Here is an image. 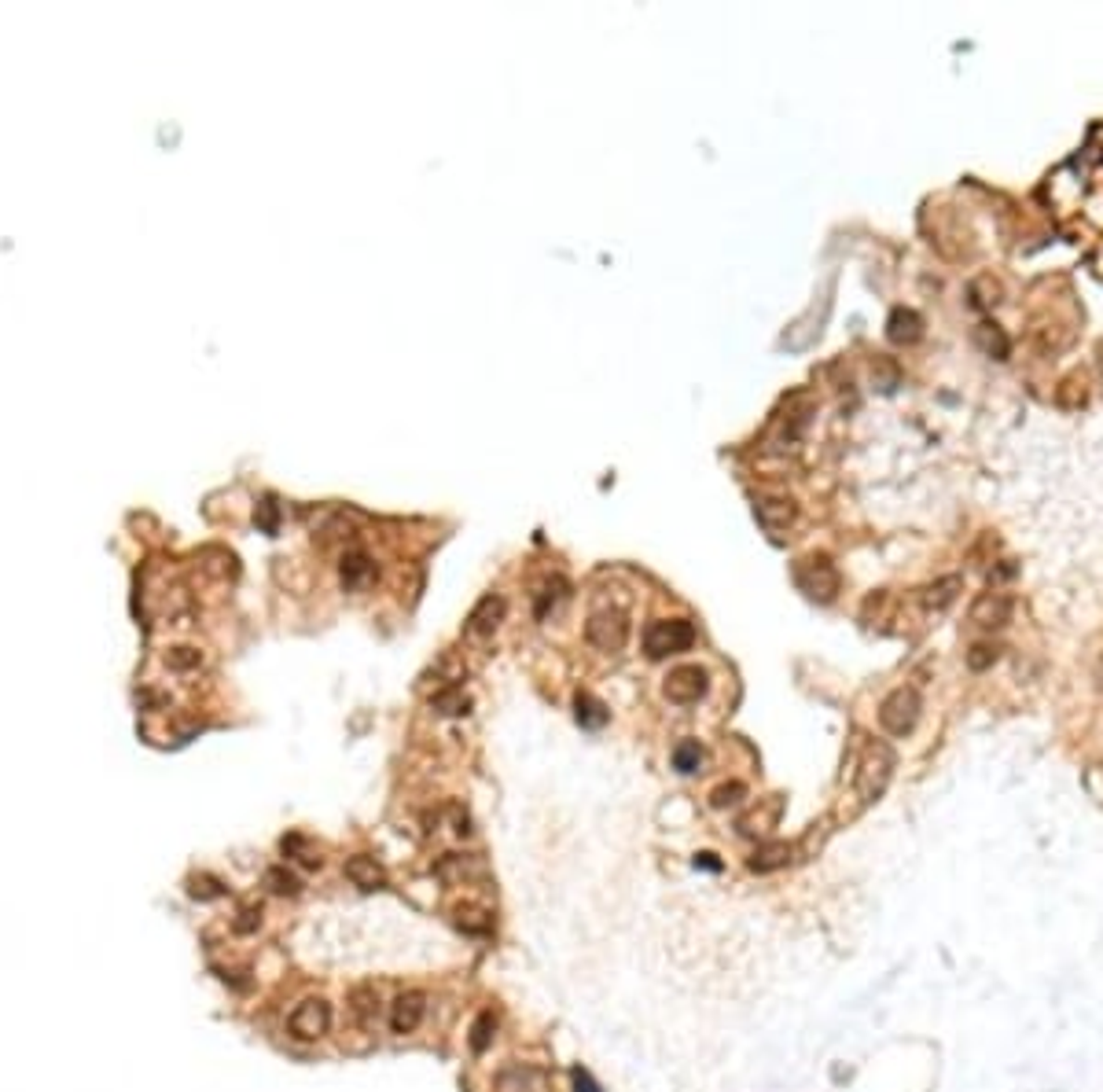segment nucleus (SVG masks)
Wrapping results in <instances>:
<instances>
[{
	"label": "nucleus",
	"instance_id": "1",
	"mask_svg": "<svg viewBox=\"0 0 1103 1092\" xmlns=\"http://www.w3.org/2000/svg\"><path fill=\"white\" fill-rule=\"evenodd\" d=\"M894 769H898V754L891 751V743H868L865 754H861V762H857V780H853L857 798L865 805L876 802V798H883Z\"/></svg>",
	"mask_w": 1103,
	"mask_h": 1092
},
{
	"label": "nucleus",
	"instance_id": "2",
	"mask_svg": "<svg viewBox=\"0 0 1103 1092\" xmlns=\"http://www.w3.org/2000/svg\"><path fill=\"white\" fill-rule=\"evenodd\" d=\"M696 644V629H692V622H685V618H666V622H651L648 625V633H644V651H648V659L651 662H659V659H670V655H681V651H688Z\"/></svg>",
	"mask_w": 1103,
	"mask_h": 1092
},
{
	"label": "nucleus",
	"instance_id": "3",
	"mask_svg": "<svg viewBox=\"0 0 1103 1092\" xmlns=\"http://www.w3.org/2000/svg\"><path fill=\"white\" fill-rule=\"evenodd\" d=\"M919 710H923V702H919L916 688H894L879 702V725L891 736H908L919 721Z\"/></svg>",
	"mask_w": 1103,
	"mask_h": 1092
},
{
	"label": "nucleus",
	"instance_id": "4",
	"mask_svg": "<svg viewBox=\"0 0 1103 1092\" xmlns=\"http://www.w3.org/2000/svg\"><path fill=\"white\" fill-rule=\"evenodd\" d=\"M288 1030H291V1037H299V1041H320V1037L331 1030V1004H327L324 996H305L299 1008L291 1011Z\"/></svg>",
	"mask_w": 1103,
	"mask_h": 1092
},
{
	"label": "nucleus",
	"instance_id": "5",
	"mask_svg": "<svg viewBox=\"0 0 1103 1092\" xmlns=\"http://www.w3.org/2000/svg\"><path fill=\"white\" fill-rule=\"evenodd\" d=\"M795 578H799V589H802L805 596H813V599H820V603L835 599V593H839V571L831 567L827 556L802 559V567H799Z\"/></svg>",
	"mask_w": 1103,
	"mask_h": 1092
},
{
	"label": "nucleus",
	"instance_id": "6",
	"mask_svg": "<svg viewBox=\"0 0 1103 1092\" xmlns=\"http://www.w3.org/2000/svg\"><path fill=\"white\" fill-rule=\"evenodd\" d=\"M585 636H589V644L593 648H600V651H622L625 648V640H629V622H625V614L622 610H596L593 618H589V625H585Z\"/></svg>",
	"mask_w": 1103,
	"mask_h": 1092
},
{
	"label": "nucleus",
	"instance_id": "7",
	"mask_svg": "<svg viewBox=\"0 0 1103 1092\" xmlns=\"http://www.w3.org/2000/svg\"><path fill=\"white\" fill-rule=\"evenodd\" d=\"M662 695L670 702H677V706L699 702L702 695H706V670H699V666H677V670H670V677L662 685Z\"/></svg>",
	"mask_w": 1103,
	"mask_h": 1092
},
{
	"label": "nucleus",
	"instance_id": "8",
	"mask_svg": "<svg viewBox=\"0 0 1103 1092\" xmlns=\"http://www.w3.org/2000/svg\"><path fill=\"white\" fill-rule=\"evenodd\" d=\"M971 622L979 625V629H1004L1007 622H1011V596L1007 593H982L975 596V603H971Z\"/></svg>",
	"mask_w": 1103,
	"mask_h": 1092
},
{
	"label": "nucleus",
	"instance_id": "9",
	"mask_svg": "<svg viewBox=\"0 0 1103 1092\" xmlns=\"http://www.w3.org/2000/svg\"><path fill=\"white\" fill-rule=\"evenodd\" d=\"M497 1089L501 1092H552V1078H548V1071H541V1067H533V1063H515V1067L501 1071Z\"/></svg>",
	"mask_w": 1103,
	"mask_h": 1092
},
{
	"label": "nucleus",
	"instance_id": "10",
	"mask_svg": "<svg viewBox=\"0 0 1103 1092\" xmlns=\"http://www.w3.org/2000/svg\"><path fill=\"white\" fill-rule=\"evenodd\" d=\"M423 1011H427V996L416 990L402 993L394 1004H391V1030L394 1034H412L419 1022H423Z\"/></svg>",
	"mask_w": 1103,
	"mask_h": 1092
},
{
	"label": "nucleus",
	"instance_id": "11",
	"mask_svg": "<svg viewBox=\"0 0 1103 1092\" xmlns=\"http://www.w3.org/2000/svg\"><path fill=\"white\" fill-rule=\"evenodd\" d=\"M887 339H891L894 346H912V342H919V339H923V316H919L916 309H908V305L891 309V316H887Z\"/></svg>",
	"mask_w": 1103,
	"mask_h": 1092
},
{
	"label": "nucleus",
	"instance_id": "12",
	"mask_svg": "<svg viewBox=\"0 0 1103 1092\" xmlns=\"http://www.w3.org/2000/svg\"><path fill=\"white\" fill-rule=\"evenodd\" d=\"M754 511H758V522L765 526V530H788L791 522H795V515H799V507H795V500H784V496H762L758 504H754Z\"/></svg>",
	"mask_w": 1103,
	"mask_h": 1092
},
{
	"label": "nucleus",
	"instance_id": "13",
	"mask_svg": "<svg viewBox=\"0 0 1103 1092\" xmlns=\"http://www.w3.org/2000/svg\"><path fill=\"white\" fill-rule=\"evenodd\" d=\"M791 857H795V846L776 839V842H762V846L747 857V868L758 872V876H765V872H776V868L791 865Z\"/></svg>",
	"mask_w": 1103,
	"mask_h": 1092
},
{
	"label": "nucleus",
	"instance_id": "14",
	"mask_svg": "<svg viewBox=\"0 0 1103 1092\" xmlns=\"http://www.w3.org/2000/svg\"><path fill=\"white\" fill-rule=\"evenodd\" d=\"M438 876L442 880H464V883H475V880H486V865L482 857L475 854H445L442 865H438Z\"/></svg>",
	"mask_w": 1103,
	"mask_h": 1092
},
{
	"label": "nucleus",
	"instance_id": "15",
	"mask_svg": "<svg viewBox=\"0 0 1103 1092\" xmlns=\"http://www.w3.org/2000/svg\"><path fill=\"white\" fill-rule=\"evenodd\" d=\"M346 880H350L353 887H361V891H379V887H387V872H383V865H379L376 857H368V854H357V857L346 861Z\"/></svg>",
	"mask_w": 1103,
	"mask_h": 1092
},
{
	"label": "nucleus",
	"instance_id": "16",
	"mask_svg": "<svg viewBox=\"0 0 1103 1092\" xmlns=\"http://www.w3.org/2000/svg\"><path fill=\"white\" fill-rule=\"evenodd\" d=\"M975 346L990 357V361H1007L1011 357V339H1007V331H1004L997 320H982V324H975Z\"/></svg>",
	"mask_w": 1103,
	"mask_h": 1092
},
{
	"label": "nucleus",
	"instance_id": "17",
	"mask_svg": "<svg viewBox=\"0 0 1103 1092\" xmlns=\"http://www.w3.org/2000/svg\"><path fill=\"white\" fill-rule=\"evenodd\" d=\"M339 574H342V585H346V589H365V585L376 578V563H372L361 548H353V552L342 556Z\"/></svg>",
	"mask_w": 1103,
	"mask_h": 1092
},
{
	"label": "nucleus",
	"instance_id": "18",
	"mask_svg": "<svg viewBox=\"0 0 1103 1092\" xmlns=\"http://www.w3.org/2000/svg\"><path fill=\"white\" fill-rule=\"evenodd\" d=\"M960 589H964V578H960V574H945V578L930 582V585L923 589V596H919V599H923V607H927V610H945L949 603H956Z\"/></svg>",
	"mask_w": 1103,
	"mask_h": 1092
},
{
	"label": "nucleus",
	"instance_id": "19",
	"mask_svg": "<svg viewBox=\"0 0 1103 1092\" xmlns=\"http://www.w3.org/2000/svg\"><path fill=\"white\" fill-rule=\"evenodd\" d=\"M504 618V599L501 596H486V599H479V607L471 610V618H468V629L471 633H479V636H486V633H494L497 629V622Z\"/></svg>",
	"mask_w": 1103,
	"mask_h": 1092
},
{
	"label": "nucleus",
	"instance_id": "20",
	"mask_svg": "<svg viewBox=\"0 0 1103 1092\" xmlns=\"http://www.w3.org/2000/svg\"><path fill=\"white\" fill-rule=\"evenodd\" d=\"M968 298H971V305L979 309V313H990V309H997L1004 298V288L1001 280H994V276H975L971 284H968Z\"/></svg>",
	"mask_w": 1103,
	"mask_h": 1092
},
{
	"label": "nucleus",
	"instance_id": "21",
	"mask_svg": "<svg viewBox=\"0 0 1103 1092\" xmlns=\"http://www.w3.org/2000/svg\"><path fill=\"white\" fill-rule=\"evenodd\" d=\"M780 809H784V802H780V794H773L765 813L750 809V813L739 820V835H765L769 828H776V820H780Z\"/></svg>",
	"mask_w": 1103,
	"mask_h": 1092
},
{
	"label": "nucleus",
	"instance_id": "22",
	"mask_svg": "<svg viewBox=\"0 0 1103 1092\" xmlns=\"http://www.w3.org/2000/svg\"><path fill=\"white\" fill-rule=\"evenodd\" d=\"M430 710L442 713V717H464V713L471 710V699L464 695L460 685H449V688H442V692L430 695Z\"/></svg>",
	"mask_w": 1103,
	"mask_h": 1092
},
{
	"label": "nucleus",
	"instance_id": "23",
	"mask_svg": "<svg viewBox=\"0 0 1103 1092\" xmlns=\"http://www.w3.org/2000/svg\"><path fill=\"white\" fill-rule=\"evenodd\" d=\"M350 1011H353V1019L361 1026H376V1019H379V993L372 990V986H357V990L350 993Z\"/></svg>",
	"mask_w": 1103,
	"mask_h": 1092
},
{
	"label": "nucleus",
	"instance_id": "24",
	"mask_svg": "<svg viewBox=\"0 0 1103 1092\" xmlns=\"http://www.w3.org/2000/svg\"><path fill=\"white\" fill-rule=\"evenodd\" d=\"M574 717H578V725H582V728H603L610 713H607V706H603L596 695L578 692V695H574Z\"/></svg>",
	"mask_w": 1103,
	"mask_h": 1092
},
{
	"label": "nucleus",
	"instance_id": "25",
	"mask_svg": "<svg viewBox=\"0 0 1103 1092\" xmlns=\"http://www.w3.org/2000/svg\"><path fill=\"white\" fill-rule=\"evenodd\" d=\"M1085 401H1089V383L1078 372H1071V376L1059 379V387H1056V405L1059 408H1082Z\"/></svg>",
	"mask_w": 1103,
	"mask_h": 1092
},
{
	"label": "nucleus",
	"instance_id": "26",
	"mask_svg": "<svg viewBox=\"0 0 1103 1092\" xmlns=\"http://www.w3.org/2000/svg\"><path fill=\"white\" fill-rule=\"evenodd\" d=\"M453 923H456L464 934H490V931H494V919H490L482 908H475V905H460V908H453Z\"/></svg>",
	"mask_w": 1103,
	"mask_h": 1092
},
{
	"label": "nucleus",
	"instance_id": "27",
	"mask_svg": "<svg viewBox=\"0 0 1103 1092\" xmlns=\"http://www.w3.org/2000/svg\"><path fill=\"white\" fill-rule=\"evenodd\" d=\"M702 762H706V751H702L699 739H685V743L673 747V765H677V773L692 777V773H699L702 769Z\"/></svg>",
	"mask_w": 1103,
	"mask_h": 1092
},
{
	"label": "nucleus",
	"instance_id": "28",
	"mask_svg": "<svg viewBox=\"0 0 1103 1092\" xmlns=\"http://www.w3.org/2000/svg\"><path fill=\"white\" fill-rule=\"evenodd\" d=\"M265 887L276 893V897H295V893H301V880L291 872V868L276 865V868L265 872Z\"/></svg>",
	"mask_w": 1103,
	"mask_h": 1092
},
{
	"label": "nucleus",
	"instance_id": "29",
	"mask_svg": "<svg viewBox=\"0 0 1103 1092\" xmlns=\"http://www.w3.org/2000/svg\"><path fill=\"white\" fill-rule=\"evenodd\" d=\"M494 1034H497V1015L494 1011H479L475 1026H471V1052H486L494 1045Z\"/></svg>",
	"mask_w": 1103,
	"mask_h": 1092
},
{
	"label": "nucleus",
	"instance_id": "30",
	"mask_svg": "<svg viewBox=\"0 0 1103 1092\" xmlns=\"http://www.w3.org/2000/svg\"><path fill=\"white\" fill-rule=\"evenodd\" d=\"M997 659H1001V648H997V644H971V651H968V670L986 674V670L997 666Z\"/></svg>",
	"mask_w": 1103,
	"mask_h": 1092
},
{
	"label": "nucleus",
	"instance_id": "31",
	"mask_svg": "<svg viewBox=\"0 0 1103 1092\" xmlns=\"http://www.w3.org/2000/svg\"><path fill=\"white\" fill-rule=\"evenodd\" d=\"M747 798V788L739 784V780H732V784H721V788H713V794H710V805L713 809H728V805H739Z\"/></svg>",
	"mask_w": 1103,
	"mask_h": 1092
},
{
	"label": "nucleus",
	"instance_id": "32",
	"mask_svg": "<svg viewBox=\"0 0 1103 1092\" xmlns=\"http://www.w3.org/2000/svg\"><path fill=\"white\" fill-rule=\"evenodd\" d=\"M188 893L199 897V901H213V897H224V883L213 880V876H192L188 880Z\"/></svg>",
	"mask_w": 1103,
	"mask_h": 1092
},
{
	"label": "nucleus",
	"instance_id": "33",
	"mask_svg": "<svg viewBox=\"0 0 1103 1092\" xmlns=\"http://www.w3.org/2000/svg\"><path fill=\"white\" fill-rule=\"evenodd\" d=\"M258 927H262V908H258V905L239 908V916L232 919V931H236V934H254Z\"/></svg>",
	"mask_w": 1103,
	"mask_h": 1092
},
{
	"label": "nucleus",
	"instance_id": "34",
	"mask_svg": "<svg viewBox=\"0 0 1103 1092\" xmlns=\"http://www.w3.org/2000/svg\"><path fill=\"white\" fill-rule=\"evenodd\" d=\"M301 846H305V839H299V835L284 839V854H299ZM299 861H301V865H309V868H320V857H313V854H301Z\"/></svg>",
	"mask_w": 1103,
	"mask_h": 1092
},
{
	"label": "nucleus",
	"instance_id": "35",
	"mask_svg": "<svg viewBox=\"0 0 1103 1092\" xmlns=\"http://www.w3.org/2000/svg\"><path fill=\"white\" fill-rule=\"evenodd\" d=\"M571 1082H574V1092H600V1086L593 1082V1074L585 1067H574L571 1071Z\"/></svg>",
	"mask_w": 1103,
	"mask_h": 1092
},
{
	"label": "nucleus",
	"instance_id": "36",
	"mask_svg": "<svg viewBox=\"0 0 1103 1092\" xmlns=\"http://www.w3.org/2000/svg\"><path fill=\"white\" fill-rule=\"evenodd\" d=\"M696 868H706V872H721V861H717V854H699V857H696Z\"/></svg>",
	"mask_w": 1103,
	"mask_h": 1092
},
{
	"label": "nucleus",
	"instance_id": "37",
	"mask_svg": "<svg viewBox=\"0 0 1103 1092\" xmlns=\"http://www.w3.org/2000/svg\"><path fill=\"white\" fill-rule=\"evenodd\" d=\"M1100 372H1103V342H1100Z\"/></svg>",
	"mask_w": 1103,
	"mask_h": 1092
}]
</instances>
